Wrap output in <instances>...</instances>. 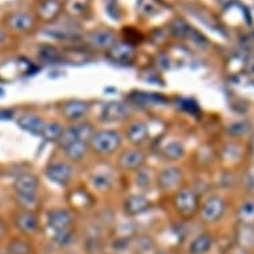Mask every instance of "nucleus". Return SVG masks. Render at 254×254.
Segmentation results:
<instances>
[{
    "label": "nucleus",
    "mask_w": 254,
    "mask_h": 254,
    "mask_svg": "<svg viewBox=\"0 0 254 254\" xmlns=\"http://www.w3.org/2000/svg\"><path fill=\"white\" fill-rule=\"evenodd\" d=\"M123 144V136L115 129L96 130L89 141V148L99 156H111L120 149Z\"/></svg>",
    "instance_id": "obj_1"
},
{
    "label": "nucleus",
    "mask_w": 254,
    "mask_h": 254,
    "mask_svg": "<svg viewBox=\"0 0 254 254\" xmlns=\"http://www.w3.org/2000/svg\"><path fill=\"white\" fill-rule=\"evenodd\" d=\"M173 206L180 216L190 218L200 210V198L190 188H180L173 196Z\"/></svg>",
    "instance_id": "obj_2"
},
{
    "label": "nucleus",
    "mask_w": 254,
    "mask_h": 254,
    "mask_svg": "<svg viewBox=\"0 0 254 254\" xmlns=\"http://www.w3.org/2000/svg\"><path fill=\"white\" fill-rule=\"evenodd\" d=\"M226 210V201L221 196H210L201 205L200 217L206 224H214L224 216Z\"/></svg>",
    "instance_id": "obj_3"
},
{
    "label": "nucleus",
    "mask_w": 254,
    "mask_h": 254,
    "mask_svg": "<svg viewBox=\"0 0 254 254\" xmlns=\"http://www.w3.org/2000/svg\"><path fill=\"white\" fill-rule=\"evenodd\" d=\"M183 171L176 165L163 168L157 175V185L163 192H176L183 183Z\"/></svg>",
    "instance_id": "obj_4"
},
{
    "label": "nucleus",
    "mask_w": 254,
    "mask_h": 254,
    "mask_svg": "<svg viewBox=\"0 0 254 254\" xmlns=\"http://www.w3.org/2000/svg\"><path fill=\"white\" fill-rule=\"evenodd\" d=\"M146 163V154L142 149H140L138 146L134 148H129L121 152L119 156V168L123 171H136L144 168Z\"/></svg>",
    "instance_id": "obj_5"
},
{
    "label": "nucleus",
    "mask_w": 254,
    "mask_h": 254,
    "mask_svg": "<svg viewBox=\"0 0 254 254\" xmlns=\"http://www.w3.org/2000/svg\"><path fill=\"white\" fill-rule=\"evenodd\" d=\"M91 109V105L88 101L73 99V100L64 101L62 105V115L67 121L76 124L80 121H84V117L87 116Z\"/></svg>",
    "instance_id": "obj_6"
},
{
    "label": "nucleus",
    "mask_w": 254,
    "mask_h": 254,
    "mask_svg": "<svg viewBox=\"0 0 254 254\" xmlns=\"http://www.w3.org/2000/svg\"><path fill=\"white\" fill-rule=\"evenodd\" d=\"M47 177L60 187H67L73 177V167L67 161H55L46 169Z\"/></svg>",
    "instance_id": "obj_7"
},
{
    "label": "nucleus",
    "mask_w": 254,
    "mask_h": 254,
    "mask_svg": "<svg viewBox=\"0 0 254 254\" xmlns=\"http://www.w3.org/2000/svg\"><path fill=\"white\" fill-rule=\"evenodd\" d=\"M129 117V108L121 101H111L103 107L100 113V121L105 124L121 123Z\"/></svg>",
    "instance_id": "obj_8"
},
{
    "label": "nucleus",
    "mask_w": 254,
    "mask_h": 254,
    "mask_svg": "<svg viewBox=\"0 0 254 254\" xmlns=\"http://www.w3.org/2000/svg\"><path fill=\"white\" fill-rule=\"evenodd\" d=\"M73 220H75L73 214L67 209H54L48 213V217H47L48 226L55 233L71 229V226L73 225Z\"/></svg>",
    "instance_id": "obj_9"
},
{
    "label": "nucleus",
    "mask_w": 254,
    "mask_h": 254,
    "mask_svg": "<svg viewBox=\"0 0 254 254\" xmlns=\"http://www.w3.org/2000/svg\"><path fill=\"white\" fill-rule=\"evenodd\" d=\"M150 209V200L142 193H132L124 200V212L128 216H138Z\"/></svg>",
    "instance_id": "obj_10"
},
{
    "label": "nucleus",
    "mask_w": 254,
    "mask_h": 254,
    "mask_svg": "<svg viewBox=\"0 0 254 254\" xmlns=\"http://www.w3.org/2000/svg\"><path fill=\"white\" fill-rule=\"evenodd\" d=\"M13 187L17 197H35L38 194L39 180L31 173H24L17 177Z\"/></svg>",
    "instance_id": "obj_11"
},
{
    "label": "nucleus",
    "mask_w": 254,
    "mask_h": 254,
    "mask_svg": "<svg viewBox=\"0 0 254 254\" xmlns=\"http://www.w3.org/2000/svg\"><path fill=\"white\" fill-rule=\"evenodd\" d=\"M125 134L132 145L140 146L149 138V129L144 121H133V123L128 124Z\"/></svg>",
    "instance_id": "obj_12"
},
{
    "label": "nucleus",
    "mask_w": 254,
    "mask_h": 254,
    "mask_svg": "<svg viewBox=\"0 0 254 254\" xmlns=\"http://www.w3.org/2000/svg\"><path fill=\"white\" fill-rule=\"evenodd\" d=\"M88 43L96 50L109 51L116 44V36L108 29H100V31H95V32L89 34Z\"/></svg>",
    "instance_id": "obj_13"
},
{
    "label": "nucleus",
    "mask_w": 254,
    "mask_h": 254,
    "mask_svg": "<svg viewBox=\"0 0 254 254\" xmlns=\"http://www.w3.org/2000/svg\"><path fill=\"white\" fill-rule=\"evenodd\" d=\"M17 124H19L21 129L27 130L29 133L36 134V136H42L47 123L43 120L42 117L36 116V115H23L17 120Z\"/></svg>",
    "instance_id": "obj_14"
},
{
    "label": "nucleus",
    "mask_w": 254,
    "mask_h": 254,
    "mask_svg": "<svg viewBox=\"0 0 254 254\" xmlns=\"http://www.w3.org/2000/svg\"><path fill=\"white\" fill-rule=\"evenodd\" d=\"M108 56L116 63H129L134 58V48L128 43H116L108 51Z\"/></svg>",
    "instance_id": "obj_15"
},
{
    "label": "nucleus",
    "mask_w": 254,
    "mask_h": 254,
    "mask_svg": "<svg viewBox=\"0 0 254 254\" xmlns=\"http://www.w3.org/2000/svg\"><path fill=\"white\" fill-rule=\"evenodd\" d=\"M15 222L23 233H35L38 230L39 220L32 210H23V212L19 213Z\"/></svg>",
    "instance_id": "obj_16"
},
{
    "label": "nucleus",
    "mask_w": 254,
    "mask_h": 254,
    "mask_svg": "<svg viewBox=\"0 0 254 254\" xmlns=\"http://www.w3.org/2000/svg\"><path fill=\"white\" fill-rule=\"evenodd\" d=\"M91 185L97 192H108L113 187V176L109 172H93L89 177Z\"/></svg>",
    "instance_id": "obj_17"
},
{
    "label": "nucleus",
    "mask_w": 254,
    "mask_h": 254,
    "mask_svg": "<svg viewBox=\"0 0 254 254\" xmlns=\"http://www.w3.org/2000/svg\"><path fill=\"white\" fill-rule=\"evenodd\" d=\"M161 154L167 161H179L185 156V146L183 142L177 141V140H172V141L167 142L164 148L161 149Z\"/></svg>",
    "instance_id": "obj_18"
},
{
    "label": "nucleus",
    "mask_w": 254,
    "mask_h": 254,
    "mask_svg": "<svg viewBox=\"0 0 254 254\" xmlns=\"http://www.w3.org/2000/svg\"><path fill=\"white\" fill-rule=\"evenodd\" d=\"M91 150L89 148V144L85 141H76L73 142L72 145H69L68 148L64 149V153L68 157L69 161H73V163H79L81 160L85 158V156L88 154V152Z\"/></svg>",
    "instance_id": "obj_19"
},
{
    "label": "nucleus",
    "mask_w": 254,
    "mask_h": 254,
    "mask_svg": "<svg viewBox=\"0 0 254 254\" xmlns=\"http://www.w3.org/2000/svg\"><path fill=\"white\" fill-rule=\"evenodd\" d=\"M213 238L206 233L198 234L189 245V254H205L212 249Z\"/></svg>",
    "instance_id": "obj_20"
},
{
    "label": "nucleus",
    "mask_w": 254,
    "mask_h": 254,
    "mask_svg": "<svg viewBox=\"0 0 254 254\" xmlns=\"http://www.w3.org/2000/svg\"><path fill=\"white\" fill-rule=\"evenodd\" d=\"M237 220L241 225L254 226V200H248L237 209Z\"/></svg>",
    "instance_id": "obj_21"
},
{
    "label": "nucleus",
    "mask_w": 254,
    "mask_h": 254,
    "mask_svg": "<svg viewBox=\"0 0 254 254\" xmlns=\"http://www.w3.org/2000/svg\"><path fill=\"white\" fill-rule=\"evenodd\" d=\"M60 9H62L60 1H58V0H46L39 8V15H40L43 20H54L55 17L60 13Z\"/></svg>",
    "instance_id": "obj_22"
},
{
    "label": "nucleus",
    "mask_w": 254,
    "mask_h": 254,
    "mask_svg": "<svg viewBox=\"0 0 254 254\" xmlns=\"http://www.w3.org/2000/svg\"><path fill=\"white\" fill-rule=\"evenodd\" d=\"M72 127H73V129H75L80 141H85L88 144H89V141L93 137V134L96 133L95 127L91 123H88V121H80V123L72 124Z\"/></svg>",
    "instance_id": "obj_23"
},
{
    "label": "nucleus",
    "mask_w": 254,
    "mask_h": 254,
    "mask_svg": "<svg viewBox=\"0 0 254 254\" xmlns=\"http://www.w3.org/2000/svg\"><path fill=\"white\" fill-rule=\"evenodd\" d=\"M8 24L11 25L15 31L24 32V31H28V29L34 25V19L29 16V15H27V13H16V15L11 16Z\"/></svg>",
    "instance_id": "obj_24"
},
{
    "label": "nucleus",
    "mask_w": 254,
    "mask_h": 254,
    "mask_svg": "<svg viewBox=\"0 0 254 254\" xmlns=\"http://www.w3.org/2000/svg\"><path fill=\"white\" fill-rule=\"evenodd\" d=\"M237 241L241 248L244 249H250L254 248V228L253 226L242 225L238 229Z\"/></svg>",
    "instance_id": "obj_25"
},
{
    "label": "nucleus",
    "mask_w": 254,
    "mask_h": 254,
    "mask_svg": "<svg viewBox=\"0 0 254 254\" xmlns=\"http://www.w3.org/2000/svg\"><path fill=\"white\" fill-rule=\"evenodd\" d=\"M64 128L62 127L60 123L58 121H52V123H47L46 128L43 130L42 137L50 140V141H58L59 137L62 136Z\"/></svg>",
    "instance_id": "obj_26"
},
{
    "label": "nucleus",
    "mask_w": 254,
    "mask_h": 254,
    "mask_svg": "<svg viewBox=\"0 0 254 254\" xmlns=\"http://www.w3.org/2000/svg\"><path fill=\"white\" fill-rule=\"evenodd\" d=\"M76 141H80V140L79 137H77V134H76L75 129H73V127L71 125V127H68V128H64L62 136L59 137V140L56 142H58L59 146L64 150L65 148H68V146L72 145V144Z\"/></svg>",
    "instance_id": "obj_27"
},
{
    "label": "nucleus",
    "mask_w": 254,
    "mask_h": 254,
    "mask_svg": "<svg viewBox=\"0 0 254 254\" xmlns=\"http://www.w3.org/2000/svg\"><path fill=\"white\" fill-rule=\"evenodd\" d=\"M89 3H91V0H68V12L72 13L73 16H81L89 8Z\"/></svg>",
    "instance_id": "obj_28"
},
{
    "label": "nucleus",
    "mask_w": 254,
    "mask_h": 254,
    "mask_svg": "<svg viewBox=\"0 0 254 254\" xmlns=\"http://www.w3.org/2000/svg\"><path fill=\"white\" fill-rule=\"evenodd\" d=\"M171 32L177 38H187L190 36L192 34V29L189 28V25L181 19H176L171 24Z\"/></svg>",
    "instance_id": "obj_29"
},
{
    "label": "nucleus",
    "mask_w": 254,
    "mask_h": 254,
    "mask_svg": "<svg viewBox=\"0 0 254 254\" xmlns=\"http://www.w3.org/2000/svg\"><path fill=\"white\" fill-rule=\"evenodd\" d=\"M136 185L142 190L149 189L150 185H152V176H150V172L148 169H145V168L138 169L137 175H136Z\"/></svg>",
    "instance_id": "obj_30"
},
{
    "label": "nucleus",
    "mask_w": 254,
    "mask_h": 254,
    "mask_svg": "<svg viewBox=\"0 0 254 254\" xmlns=\"http://www.w3.org/2000/svg\"><path fill=\"white\" fill-rule=\"evenodd\" d=\"M250 127L248 123L245 121H236L233 124H230L228 127V133L233 137H238V136H242V134H246L249 132Z\"/></svg>",
    "instance_id": "obj_31"
},
{
    "label": "nucleus",
    "mask_w": 254,
    "mask_h": 254,
    "mask_svg": "<svg viewBox=\"0 0 254 254\" xmlns=\"http://www.w3.org/2000/svg\"><path fill=\"white\" fill-rule=\"evenodd\" d=\"M29 252H31V246L28 245V242L21 240H15L8 246L9 254H29Z\"/></svg>",
    "instance_id": "obj_32"
},
{
    "label": "nucleus",
    "mask_w": 254,
    "mask_h": 254,
    "mask_svg": "<svg viewBox=\"0 0 254 254\" xmlns=\"http://www.w3.org/2000/svg\"><path fill=\"white\" fill-rule=\"evenodd\" d=\"M140 101L142 104H161V103H165V99L163 96H156V95H152V93H138L136 95V101Z\"/></svg>",
    "instance_id": "obj_33"
},
{
    "label": "nucleus",
    "mask_w": 254,
    "mask_h": 254,
    "mask_svg": "<svg viewBox=\"0 0 254 254\" xmlns=\"http://www.w3.org/2000/svg\"><path fill=\"white\" fill-rule=\"evenodd\" d=\"M72 240H73V234L71 233V229L55 233V241L60 246H69L72 244Z\"/></svg>",
    "instance_id": "obj_34"
},
{
    "label": "nucleus",
    "mask_w": 254,
    "mask_h": 254,
    "mask_svg": "<svg viewBox=\"0 0 254 254\" xmlns=\"http://www.w3.org/2000/svg\"><path fill=\"white\" fill-rule=\"evenodd\" d=\"M153 248V242L149 237H140L137 240V244H136V249H138L142 253L145 252H150Z\"/></svg>",
    "instance_id": "obj_35"
},
{
    "label": "nucleus",
    "mask_w": 254,
    "mask_h": 254,
    "mask_svg": "<svg viewBox=\"0 0 254 254\" xmlns=\"http://www.w3.org/2000/svg\"><path fill=\"white\" fill-rule=\"evenodd\" d=\"M244 183H245L246 189H248L249 192H254V165L250 168L249 171L246 172Z\"/></svg>",
    "instance_id": "obj_36"
},
{
    "label": "nucleus",
    "mask_w": 254,
    "mask_h": 254,
    "mask_svg": "<svg viewBox=\"0 0 254 254\" xmlns=\"http://www.w3.org/2000/svg\"><path fill=\"white\" fill-rule=\"evenodd\" d=\"M42 56L46 59V60H50V62H56V60H59V59H60V55H59V52L55 50V48H52V47H47V51L43 50Z\"/></svg>",
    "instance_id": "obj_37"
},
{
    "label": "nucleus",
    "mask_w": 254,
    "mask_h": 254,
    "mask_svg": "<svg viewBox=\"0 0 254 254\" xmlns=\"http://www.w3.org/2000/svg\"><path fill=\"white\" fill-rule=\"evenodd\" d=\"M3 233H4V226H3V222L0 221V237L3 236Z\"/></svg>",
    "instance_id": "obj_38"
},
{
    "label": "nucleus",
    "mask_w": 254,
    "mask_h": 254,
    "mask_svg": "<svg viewBox=\"0 0 254 254\" xmlns=\"http://www.w3.org/2000/svg\"><path fill=\"white\" fill-rule=\"evenodd\" d=\"M4 38H5V35L3 34L1 31H0V43H1V42H3V40H4Z\"/></svg>",
    "instance_id": "obj_39"
},
{
    "label": "nucleus",
    "mask_w": 254,
    "mask_h": 254,
    "mask_svg": "<svg viewBox=\"0 0 254 254\" xmlns=\"http://www.w3.org/2000/svg\"><path fill=\"white\" fill-rule=\"evenodd\" d=\"M218 1H221V3H228V1H230V0H218Z\"/></svg>",
    "instance_id": "obj_40"
},
{
    "label": "nucleus",
    "mask_w": 254,
    "mask_h": 254,
    "mask_svg": "<svg viewBox=\"0 0 254 254\" xmlns=\"http://www.w3.org/2000/svg\"><path fill=\"white\" fill-rule=\"evenodd\" d=\"M154 254H168L167 252H157V253H154Z\"/></svg>",
    "instance_id": "obj_41"
}]
</instances>
